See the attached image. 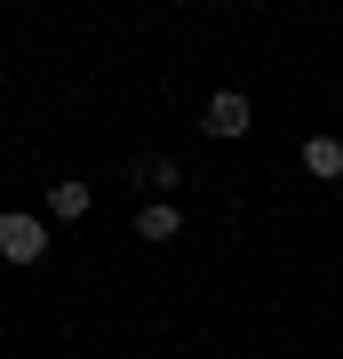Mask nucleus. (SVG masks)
Wrapping results in <instances>:
<instances>
[{
    "mask_svg": "<svg viewBox=\"0 0 343 359\" xmlns=\"http://www.w3.org/2000/svg\"><path fill=\"white\" fill-rule=\"evenodd\" d=\"M0 256H8L16 271H32L40 256H48V216H32V208H8V216H0Z\"/></svg>",
    "mask_w": 343,
    "mask_h": 359,
    "instance_id": "f257e3e1",
    "label": "nucleus"
},
{
    "mask_svg": "<svg viewBox=\"0 0 343 359\" xmlns=\"http://www.w3.org/2000/svg\"><path fill=\"white\" fill-rule=\"evenodd\" d=\"M200 128L231 144V136H248V128H255V104H248L240 88H216V96H208V112H200Z\"/></svg>",
    "mask_w": 343,
    "mask_h": 359,
    "instance_id": "f03ea898",
    "label": "nucleus"
},
{
    "mask_svg": "<svg viewBox=\"0 0 343 359\" xmlns=\"http://www.w3.org/2000/svg\"><path fill=\"white\" fill-rule=\"evenodd\" d=\"M176 231H184V208H176V200H144V208H136V240H144V248H168Z\"/></svg>",
    "mask_w": 343,
    "mask_h": 359,
    "instance_id": "7ed1b4c3",
    "label": "nucleus"
},
{
    "mask_svg": "<svg viewBox=\"0 0 343 359\" xmlns=\"http://www.w3.org/2000/svg\"><path fill=\"white\" fill-rule=\"evenodd\" d=\"M80 216H88V184H80V176L48 184V224H80Z\"/></svg>",
    "mask_w": 343,
    "mask_h": 359,
    "instance_id": "20e7f679",
    "label": "nucleus"
},
{
    "mask_svg": "<svg viewBox=\"0 0 343 359\" xmlns=\"http://www.w3.org/2000/svg\"><path fill=\"white\" fill-rule=\"evenodd\" d=\"M304 176H319V184L343 176V144H335V136H311V144H304Z\"/></svg>",
    "mask_w": 343,
    "mask_h": 359,
    "instance_id": "39448f33",
    "label": "nucleus"
},
{
    "mask_svg": "<svg viewBox=\"0 0 343 359\" xmlns=\"http://www.w3.org/2000/svg\"><path fill=\"white\" fill-rule=\"evenodd\" d=\"M136 176H144V184H152V192H176V184H184V168H176V160H168V152H152V160H144V168H136Z\"/></svg>",
    "mask_w": 343,
    "mask_h": 359,
    "instance_id": "423d86ee",
    "label": "nucleus"
}]
</instances>
